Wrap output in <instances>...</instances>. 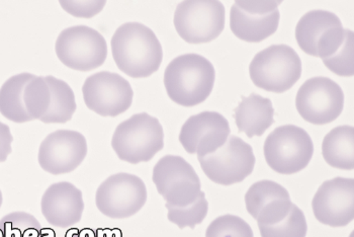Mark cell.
I'll return each mask as SVG.
<instances>
[{"instance_id":"cell-7","label":"cell","mask_w":354,"mask_h":237,"mask_svg":"<svg viewBox=\"0 0 354 237\" xmlns=\"http://www.w3.org/2000/svg\"><path fill=\"white\" fill-rule=\"evenodd\" d=\"M174 23L187 43H209L224 30L225 6L215 0L183 1L177 6Z\"/></svg>"},{"instance_id":"cell-9","label":"cell","mask_w":354,"mask_h":237,"mask_svg":"<svg viewBox=\"0 0 354 237\" xmlns=\"http://www.w3.org/2000/svg\"><path fill=\"white\" fill-rule=\"evenodd\" d=\"M147 201V188L137 175L120 173L111 175L96 191L97 209L113 219H124L137 214Z\"/></svg>"},{"instance_id":"cell-25","label":"cell","mask_w":354,"mask_h":237,"mask_svg":"<svg viewBox=\"0 0 354 237\" xmlns=\"http://www.w3.org/2000/svg\"><path fill=\"white\" fill-rule=\"evenodd\" d=\"M261 237H306L308 225L305 214L292 204L288 216L274 225H259Z\"/></svg>"},{"instance_id":"cell-14","label":"cell","mask_w":354,"mask_h":237,"mask_svg":"<svg viewBox=\"0 0 354 237\" xmlns=\"http://www.w3.org/2000/svg\"><path fill=\"white\" fill-rule=\"evenodd\" d=\"M312 208L319 222L331 227L348 225L354 217L353 179L335 177L321 184Z\"/></svg>"},{"instance_id":"cell-1","label":"cell","mask_w":354,"mask_h":237,"mask_svg":"<svg viewBox=\"0 0 354 237\" xmlns=\"http://www.w3.org/2000/svg\"><path fill=\"white\" fill-rule=\"evenodd\" d=\"M111 53L119 69L133 78H149L162 63L160 42L143 24L127 23L111 38Z\"/></svg>"},{"instance_id":"cell-19","label":"cell","mask_w":354,"mask_h":237,"mask_svg":"<svg viewBox=\"0 0 354 237\" xmlns=\"http://www.w3.org/2000/svg\"><path fill=\"white\" fill-rule=\"evenodd\" d=\"M279 17V10L268 15H252L234 3L230 12L231 30L238 39L248 43H259L277 32Z\"/></svg>"},{"instance_id":"cell-30","label":"cell","mask_w":354,"mask_h":237,"mask_svg":"<svg viewBox=\"0 0 354 237\" xmlns=\"http://www.w3.org/2000/svg\"><path fill=\"white\" fill-rule=\"evenodd\" d=\"M63 10L69 15L82 19H91L95 17L106 6V1L97 0V1H73V0H60L59 1Z\"/></svg>"},{"instance_id":"cell-29","label":"cell","mask_w":354,"mask_h":237,"mask_svg":"<svg viewBox=\"0 0 354 237\" xmlns=\"http://www.w3.org/2000/svg\"><path fill=\"white\" fill-rule=\"evenodd\" d=\"M354 36L353 30H347L346 38L342 46L331 57L324 59L323 63L328 69L340 76H353L354 73Z\"/></svg>"},{"instance_id":"cell-4","label":"cell","mask_w":354,"mask_h":237,"mask_svg":"<svg viewBox=\"0 0 354 237\" xmlns=\"http://www.w3.org/2000/svg\"><path fill=\"white\" fill-rule=\"evenodd\" d=\"M252 82L266 91L283 94L301 78V61L288 45H272L255 55L249 66Z\"/></svg>"},{"instance_id":"cell-11","label":"cell","mask_w":354,"mask_h":237,"mask_svg":"<svg viewBox=\"0 0 354 237\" xmlns=\"http://www.w3.org/2000/svg\"><path fill=\"white\" fill-rule=\"evenodd\" d=\"M82 94L86 107L102 117H117L128 111L134 98L129 81L109 71L97 72L87 78Z\"/></svg>"},{"instance_id":"cell-10","label":"cell","mask_w":354,"mask_h":237,"mask_svg":"<svg viewBox=\"0 0 354 237\" xmlns=\"http://www.w3.org/2000/svg\"><path fill=\"white\" fill-rule=\"evenodd\" d=\"M198 159L205 175L223 186L241 183L252 173L255 166L252 147L237 136H230L217 151Z\"/></svg>"},{"instance_id":"cell-8","label":"cell","mask_w":354,"mask_h":237,"mask_svg":"<svg viewBox=\"0 0 354 237\" xmlns=\"http://www.w3.org/2000/svg\"><path fill=\"white\" fill-rule=\"evenodd\" d=\"M153 183L166 204L185 207L196 202L202 193L200 177L183 157L166 155L153 170Z\"/></svg>"},{"instance_id":"cell-23","label":"cell","mask_w":354,"mask_h":237,"mask_svg":"<svg viewBox=\"0 0 354 237\" xmlns=\"http://www.w3.org/2000/svg\"><path fill=\"white\" fill-rule=\"evenodd\" d=\"M51 91V104L47 114L41 119L45 124H64L73 117L77 105L68 83L52 76L45 78Z\"/></svg>"},{"instance_id":"cell-15","label":"cell","mask_w":354,"mask_h":237,"mask_svg":"<svg viewBox=\"0 0 354 237\" xmlns=\"http://www.w3.org/2000/svg\"><path fill=\"white\" fill-rule=\"evenodd\" d=\"M230 126L224 116L216 112H203L192 116L183 124L179 142L189 155L205 157L215 152L226 143Z\"/></svg>"},{"instance_id":"cell-26","label":"cell","mask_w":354,"mask_h":237,"mask_svg":"<svg viewBox=\"0 0 354 237\" xmlns=\"http://www.w3.org/2000/svg\"><path fill=\"white\" fill-rule=\"evenodd\" d=\"M0 237H41V226L28 213H10L0 220Z\"/></svg>"},{"instance_id":"cell-20","label":"cell","mask_w":354,"mask_h":237,"mask_svg":"<svg viewBox=\"0 0 354 237\" xmlns=\"http://www.w3.org/2000/svg\"><path fill=\"white\" fill-rule=\"evenodd\" d=\"M341 25L342 23L334 13L327 10H312L306 13L297 25V42L304 52L316 57L319 41L330 28Z\"/></svg>"},{"instance_id":"cell-6","label":"cell","mask_w":354,"mask_h":237,"mask_svg":"<svg viewBox=\"0 0 354 237\" xmlns=\"http://www.w3.org/2000/svg\"><path fill=\"white\" fill-rule=\"evenodd\" d=\"M55 51L59 60L66 67L76 71L87 72L106 62L108 44L95 28L74 26L60 33Z\"/></svg>"},{"instance_id":"cell-17","label":"cell","mask_w":354,"mask_h":237,"mask_svg":"<svg viewBox=\"0 0 354 237\" xmlns=\"http://www.w3.org/2000/svg\"><path fill=\"white\" fill-rule=\"evenodd\" d=\"M41 209L46 220L55 227L76 225L84 211L82 191L67 182L51 184L41 198Z\"/></svg>"},{"instance_id":"cell-24","label":"cell","mask_w":354,"mask_h":237,"mask_svg":"<svg viewBox=\"0 0 354 237\" xmlns=\"http://www.w3.org/2000/svg\"><path fill=\"white\" fill-rule=\"evenodd\" d=\"M24 103L32 120L40 121L51 104V91L43 76H35L26 87Z\"/></svg>"},{"instance_id":"cell-3","label":"cell","mask_w":354,"mask_h":237,"mask_svg":"<svg viewBox=\"0 0 354 237\" xmlns=\"http://www.w3.org/2000/svg\"><path fill=\"white\" fill-rule=\"evenodd\" d=\"M111 147L118 157L131 164L150 161L164 147V132L158 119L137 114L115 128Z\"/></svg>"},{"instance_id":"cell-33","label":"cell","mask_w":354,"mask_h":237,"mask_svg":"<svg viewBox=\"0 0 354 237\" xmlns=\"http://www.w3.org/2000/svg\"><path fill=\"white\" fill-rule=\"evenodd\" d=\"M67 237H109L106 234V231L102 230H97V231H93L91 229H83L80 232H73V234H69Z\"/></svg>"},{"instance_id":"cell-5","label":"cell","mask_w":354,"mask_h":237,"mask_svg":"<svg viewBox=\"0 0 354 237\" xmlns=\"http://www.w3.org/2000/svg\"><path fill=\"white\" fill-rule=\"evenodd\" d=\"M263 149L272 170L281 175H292L307 168L313 157L314 144L304 129L285 125L268 136Z\"/></svg>"},{"instance_id":"cell-28","label":"cell","mask_w":354,"mask_h":237,"mask_svg":"<svg viewBox=\"0 0 354 237\" xmlns=\"http://www.w3.org/2000/svg\"><path fill=\"white\" fill-rule=\"evenodd\" d=\"M205 237H254L252 228L243 219L224 215L209 224Z\"/></svg>"},{"instance_id":"cell-34","label":"cell","mask_w":354,"mask_h":237,"mask_svg":"<svg viewBox=\"0 0 354 237\" xmlns=\"http://www.w3.org/2000/svg\"><path fill=\"white\" fill-rule=\"evenodd\" d=\"M2 202H3V197H2V193L1 191H0V208H1Z\"/></svg>"},{"instance_id":"cell-13","label":"cell","mask_w":354,"mask_h":237,"mask_svg":"<svg viewBox=\"0 0 354 237\" xmlns=\"http://www.w3.org/2000/svg\"><path fill=\"white\" fill-rule=\"evenodd\" d=\"M86 155L87 142L82 133L57 130L41 142L38 160L46 173L59 175L75 170Z\"/></svg>"},{"instance_id":"cell-32","label":"cell","mask_w":354,"mask_h":237,"mask_svg":"<svg viewBox=\"0 0 354 237\" xmlns=\"http://www.w3.org/2000/svg\"><path fill=\"white\" fill-rule=\"evenodd\" d=\"M12 141H14V137L10 127L0 122V162L6 161L8 155L12 152Z\"/></svg>"},{"instance_id":"cell-16","label":"cell","mask_w":354,"mask_h":237,"mask_svg":"<svg viewBox=\"0 0 354 237\" xmlns=\"http://www.w3.org/2000/svg\"><path fill=\"white\" fill-rule=\"evenodd\" d=\"M246 209L259 225H274L288 216L292 203L290 194L272 181L253 184L245 195Z\"/></svg>"},{"instance_id":"cell-2","label":"cell","mask_w":354,"mask_h":237,"mask_svg":"<svg viewBox=\"0 0 354 237\" xmlns=\"http://www.w3.org/2000/svg\"><path fill=\"white\" fill-rule=\"evenodd\" d=\"M215 79L213 64L198 54L176 57L164 72V85L170 100L187 107L204 103L213 91Z\"/></svg>"},{"instance_id":"cell-22","label":"cell","mask_w":354,"mask_h":237,"mask_svg":"<svg viewBox=\"0 0 354 237\" xmlns=\"http://www.w3.org/2000/svg\"><path fill=\"white\" fill-rule=\"evenodd\" d=\"M35 76L25 72L12 76L3 83L0 89V113L4 118L17 124L32 121L24 103V92Z\"/></svg>"},{"instance_id":"cell-18","label":"cell","mask_w":354,"mask_h":237,"mask_svg":"<svg viewBox=\"0 0 354 237\" xmlns=\"http://www.w3.org/2000/svg\"><path fill=\"white\" fill-rule=\"evenodd\" d=\"M274 109L272 100L259 94H251L242 98L236 107L235 120L238 130L245 133L247 137L263 135L273 124Z\"/></svg>"},{"instance_id":"cell-12","label":"cell","mask_w":354,"mask_h":237,"mask_svg":"<svg viewBox=\"0 0 354 237\" xmlns=\"http://www.w3.org/2000/svg\"><path fill=\"white\" fill-rule=\"evenodd\" d=\"M296 107L304 120L315 125H325L339 117L344 107V94L335 81L328 78H313L299 89Z\"/></svg>"},{"instance_id":"cell-27","label":"cell","mask_w":354,"mask_h":237,"mask_svg":"<svg viewBox=\"0 0 354 237\" xmlns=\"http://www.w3.org/2000/svg\"><path fill=\"white\" fill-rule=\"evenodd\" d=\"M166 208L168 210V220L170 222L176 224L180 229L185 227H191L194 229L198 224H201L207 217V210H209V203L205 199L204 192L201 193L200 196L196 200V202L185 207H174V206L167 205Z\"/></svg>"},{"instance_id":"cell-21","label":"cell","mask_w":354,"mask_h":237,"mask_svg":"<svg viewBox=\"0 0 354 237\" xmlns=\"http://www.w3.org/2000/svg\"><path fill=\"white\" fill-rule=\"evenodd\" d=\"M325 161L332 168L351 170L354 168V128L336 127L325 136L322 144Z\"/></svg>"},{"instance_id":"cell-31","label":"cell","mask_w":354,"mask_h":237,"mask_svg":"<svg viewBox=\"0 0 354 237\" xmlns=\"http://www.w3.org/2000/svg\"><path fill=\"white\" fill-rule=\"evenodd\" d=\"M281 1H236L238 8L252 15H268L277 10Z\"/></svg>"}]
</instances>
